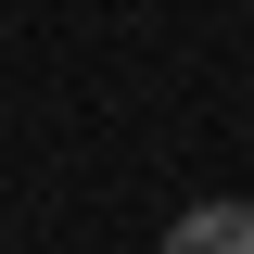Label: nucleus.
I'll use <instances>...</instances> for the list:
<instances>
[{"label": "nucleus", "mask_w": 254, "mask_h": 254, "mask_svg": "<svg viewBox=\"0 0 254 254\" xmlns=\"http://www.w3.org/2000/svg\"><path fill=\"white\" fill-rule=\"evenodd\" d=\"M165 254H254V203H190L165 229Z\"/></svg>", "instance_id": "1"}]
</instances>
